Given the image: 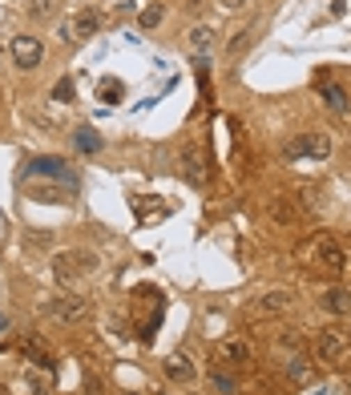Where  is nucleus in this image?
Listing matches in <instances>:
<instances>
[{"label": "nucleus", "mask_w": 351, "mask_h": 395, "mask_svg": "<svg viewBox=\"0 0 351 395\" xmlns=\"http://www.w3.org/2000/svg\"><path fill=\"white\" fill-rule=\"evenodd\" d=\"M137 24H141L146 33H150V29H157V24H162V4H146V8L137 13Z\"/></svg>", "instance_id": "nucleus-20"}, {"label": "nucleus", "mask_w": 351, "mask_h": 395, "mask_svg": "<svg viewBox=\"0 0 351 395\" xmlns=\"http://www.w3.org/2000/svg\"><path fill=\"white\" fill-rule=\"evenodd\" d=\"M40 61H45V40L33 37V33H20V37H13V65H17V69L33 73Z\"/></svg>", "instance_id": "nucleus-3"}, {"label": "nucleus", "mask_w": 351, "mask_h": 395, "mask_svg": "<svg viewBox=\"0 0 351 395\" xmlns=\"http://www.w3.org/2000/svg\"><path fill=\"white\" fill-rule=\"evenodd\" d=\"M251 40H254V29H242V33H238V37H234L231 45H226V53H231V56H238L242 49H247V45H251Z\"/></svg>", "instance_id": "nucleus-23"}, {"label": "nucleus", "mask_w": 351, "mask_h": 395, "mask_svg": "<svg viewBox=\"0 0 351 395\" xmlns=\"http://www.w3.org/2000/svg\"><path fill=\"white\" fill-rule=\"evenodd\" d=\"M49 311V319L61 323V327H73V323H85L89 319V302L77 299V295H57V299L45 307Z\"/></svg>", "instance_id": "nucleus-2"}, {"label": "nucleus", "mask_w": 351, "mask_h": 395, "mask_svg": "<svg viewBox=\"0 0 351 395\" xmlns=\"http://www.w3.org/2000/svg\"><path fill=\"white\" fill-rule=\"evenodd\" d=\"M157 395H166V392H157Z\"/></svg>", "instance_id": "nucleus-27"}, {"label": "nucleus", "mask_w": 351, "mask_h": 395, "mask_svg": "<svg viewBox=\"0 0 351 395\" xmlns=\"http://www.w3.org/2000/svg\"><path fill=\"white\" fill-rule=\"evenodd\" d=\"M348 351H351V339L339 335V331H323L315 339V359H323V363H339V359H348Z\"/></svg>", "instance_id": "nucleus-4"}, {"label": "nucleus", "mask_w": 351, "mask_h": 395, "mask_svg": "<svg viewBox=\"0 0 351 395\" xmlns=\"http://www.w3.org/2000/svg\"><path fill=\"white\" fill-rule=\"evenodd\" d=\"M271 218L279 226H291L295 218H299V210H295V202L287 198V194H279V198H271Z\"/></svg>", "instance_id": "nucleus-14"}, {"label": "nucleus", "mask_w": 351, "mask_h": 395, "mask_svg": "<svg viewBox=\"0 0 351 395\" xmlns=\"http://www.w3.org/2000/svg\"><path fill=\"white\" fill-rule=\"evenodd\" d=\"M218 359H226V363H247V359H251V347L238 343V339H226V343L218 347Z\"/></svg>", "instance_id": "nucleus-15"}, {"label": "nucleus", "mask_w": 351, "mask_h": 395, "mask_svg": "<svg viewBox=\"0 0 351 395\" xmlns=\"http://www.w3.org/2000/svg\"><path fill=\"white\" fill-rule=\"evenodd\" d=\"M29 169H33V173H45V178H57V182H69V186H73V173L65 169V162H61V157H33V162H29Z\"/></svg>", "instance_id": "nucleus-9"}, {"label": "nucleus", "mask_w": 351, "mask_h": 395, "mask_svg": "<svg viewBox=\"0 0 351 395\" xmlns=\"http://www.w3.org/2000/svg\"><path fill=\"white\" fill-rule=\"evenodd\" d=\"M57 37L61 40H77V37H73V20H61V24H57Z\"/></svg>", "instance_id": "nucleus-25"}, {"label": "nucleus", "mask_w": 351, "mask_h": 395, "mask_svg": "<svg viewBox=\"0 0 351 395\" xmlns=\"http://www.w3.org/2000/svg\"><path fill=\"white\" fill-rule=\"evenodd\" d=\"M4 327H8V319H4V315H0V331H4Z\"/></svg>", "instance_id": "nucleus-26"}, {"label": "nucleus", "mask_w": 351, "mask_h": 395, "mask_svg": "<svg viewBox=\"0 0 351 395\" xmlns=\"http://www.w3.org/2000/svg\"><path fill=\"white\" fill-rule=\"evenodd\" d=\"M319 93H323V101H327V109L348 113V89H343V85H335V81H323V77H319Z\"/></svg>", "instance_id": "nucleus-13"}, {"label": "nucleus", "mask_w": 351, "mask_h": 395, "mask_svg": "<svg viewBox=\"0 0 351 395\" xmlns=\"http://www.w3.org/2000/svg\"><path fill=\"white\" fill-rule=\"evenodd\" d=\"M210 395H234V379L214 371V375H210Z\"/></svg>", "instance_id": "nucleus-22"}, {"label": "nucleus", "mask_w": 351, "mask_h": 395, "mask_svg": "<svg viewBox=\"0 0 351 395\" xmlns=\"http://www.w3.org/2000/svg\"><path fill=\"white\" fill-rule=\"evenodd\" d=\"M98 254L93 250H65V254H57V263H53V274H57V282H77L85 279V274H93L98 270Z\"/></svg>", "instance_id": "nucleus-1"}, {"label": "nucleus", "mask_w": 351, "mask_h": 395, "mask_svg": "<svg viewBox=\"0 0 351 395\" xmlns=\"http://www.w3.org/2000/svg\"><path fill=\"white\" fill-rule=\"evenodd\" d=\"M33 198L37 202H73L77 189H57V186H33Z\"/></svg>", "instance_id": "nucleus-17"}, {"label": "nucleus", "mask_w": 351, "mask_h": 395, "mask_svg": "<svg viewBox=\"0 0 351 395\" xmlns=\"http://www.w3.org/2000/svg\"><path fill=\"white\" fill-rule=\"evenodd\" d=\"M24 13H29L33 20H53L57 17V0H29Z\"/></svg>", "instance_id": "nucleus-18"}, {"label": "nucleus", "mask_w": 351, "mask_h": 395, "mask_svg": "<svg viewBox=\"0 0 351 395\" xmlns=\"http://www.w3.org/2000/svg\"><path fill=\"white\" fill-rule=\"evenodd\" d=\"M73 97H77V85H73L69 77H61L57 85H53V101H61V105H69Z\"/></svg>", "instance_id": "nucleus-21"}, {"label": "nucleus", "mask_w": 351, "mask_h": 395, "mask_svg": "<svg viewBox=\"0 0 351 395\" xmlns=\"http://www.w3.org/2000/svg\"><path fill=\"white\" fill-rule=\"evenodd\" d=\"M303 153L315 157V162H323V157L332 153V137H327V133H303L299 141L287 146V157H303Z\"/></svg>", "instance_id": "nucleus-5"}, {"label": "nucleus", "mask_w": 351, "mask_h": 395, "mask_svg": "<svg viewBox=\"0 0 351 395\" xmlns=\"http://www.w3.org/2000/svg\"><path fill=\"white\" fill-rule=\"evenodd\" d=\"M69 20H73V37L85 40V37H93V33H98V29H101V20H105V17H101L98 8H81L77 17H69Z\"/></svg>", "instance_id": "nucleus-10"}, {"label": "nucleus", "mask_w": 351, "mask_h": 395, "mask_svg": "<svg viewBox=\"0 0 351 395\" xmlns=\"http://www.w3.org/2000/svg\"><path fill=\"white\" fill-rule=\"evenodd\" d=\"M315 263L323 266V270H332V274H343L348 270V254H343V246L335 242V238H323V242L315 246Z\"/></svg>", "instance_id": "nucleus-6"}, {"label": "nucleus", "mask_w": 351, "mask_h": 395, "mask_svg": "<svg viewBox=\"0 0 351 395\" xmlns=\"http://www.w3.org/2000/svg\"><path fill=\"white\" fill-rule=\"evenodd\" d=\"M182 178L190 186H206V157H202V150H194V146L182 150Z\"/></svg>", "instance_id": "nucleus-8"}, {"label": "nucleus", "mask_w": 351, "mask_h": 395, "mask_svg": "<svg viewBox=\"0 0 351 395\" xmlns=\"http://www.w3.org/2000/svg\"><path fill=\"white\" fill-rule=\"evenodd\" d=\"M73 146H77L81 153H98L101 146H105V141H101L98 133L89 130V125H81V130H73Z\"/></svg>", "instance_id": "nucleus-16"}, {"label": "nucleus", "mask_w": 351, "mask_h": 395, "mask_svg": "<svg viewBox=\"0 0 351 395\" xmlns=\"http://www.w3.org/2000/svg\"><path fill=\"white\" fill-rule=\"evenodd\" d=\"M101 101H121V85L117 81H101Z\"/></svg>", "instance_id": "nucleus-24"}, {"label": "nucleus", "mask_w": 351, "mask_h": 395, "mask_svg": "<svg viewBox=\"0 0 351 395\" xmlns=\"http://www.w3.org/2000/svg\"><path fill=\"white\" fill-rule=\"evenodd\" d=\"M291 307H295L291 291H267V295H258V302H254V315H287Z\"/></svg>", "instance_id": "nucleus-7"}, {"label": "nucleus", "mask_w": 351, "mask_h": 395, "mask_svg": "<svg viewBox=\"0 0 351 395\" xmlns=\"http://www.w3.org/2000/svg\"><path fill=\"white\" fill-rule=\"evenodd\" d=\"M166 379L170 383H194V363L186 355H170L166 359Z\"/></svg>", "instance_id": "nucleus-12"}, {"label": "nucleus", "mask_w": 351, "mask_h": 395, "mask_svg": "<svg viewBox=\"0 0 351 395\" xmlns=\"http://www.w3.org/2000/svg\"><path fill=\"white\" fill-rule=\"evenodd\" d=\"M319 302H323V311H332V315H348L351 311V291L348 286H332V291L319 295Z\"/></svg>", "instance_id": "nucleus-11"}, {"label": "nucleus", "mask_w": 351, "mask_h": 395, "mask_svg": "<svg viewBox=\"0 0 351 395\" xmlns=\"http://www.w3.org/2000/svg\"><path fill=\"white\" fill-rule=\"evenodd\" d=\"M214 45V29H206V24H198L194 33H190V49H198V53H206Z\"/></svg>", "instance_id": "nucleus-19"}]
</instances>
